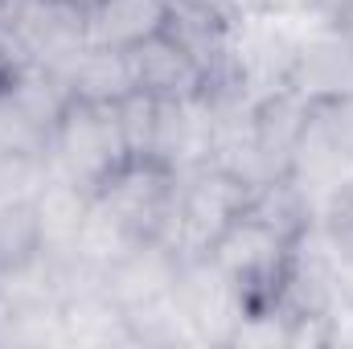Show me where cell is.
<instances>
[{
    "label": "cell",
    "instance_id": "27",
    "mask_svg": "<svg viewBox=\"0 0 353 349\" xmlns=\"http://www.w3.org/2000/svg\"><path fill=\"white\" fill-rule=\"evenodd\" d=\"M337 17H341V21H345V29H350V33H353V4H345V8H341V12H337Z\"/></svg>",
    "mask_w": 353,
    "mask_h": 349
},
{
    "label": "cell",
    "instance_id": "12",
    "mask_svg": "<svg viewBox=\"0 0 353 349\" xmlns=\"http://www.w3.org/2000/svg\"><path fill=\"white\" fill-rule=\"evenodd\" d=\"M176 267H181V251L173 243H165L161 235H152V239L132 243L103 271V288L123 312H136V308H148L173 296Z\"/></svg>",
    "mask_w": 353,
    "mask_h": 349
},
{
    "label": "cell",
    "instance_id": "11",
    "mask_svg": "<svg viewBox=\"0 0 353 349\" xmlns=\"http://www.w3.org/2000/svg\"><path fill=\"white\" fill-rule=\"evenodd\" d=\"M128 66H132V83L148 99H185V94H201L210 87L205 62L193 54V46L176 33L173 25L152 33L148 41L123 50Z\"/></svg>",
    "mask_w": 353,
    "mask_h": 349
},
{
    "label": "cell",
    "instance_id": "16",
    "mask_svg": "<svg viewBox=\"0 0 353 349\" xmlns=\"http://www.w3.org/2000/svg\"><path fill=\"white\" fill-rule=\"evenodd\" d=\"M176 0H94L87 8V41L107 50H132L169 29Z\"/></svg>",
    "mask_w": 353,
    "mask_h": 349
},
{
    "label": "cell",
    "instance_id": "18",
    "mask_svg": "<svg viewBox=\"0 0 353 349\" xmlns=\"http://www.w3.org/2000/svg\"><path fill=\"white\" fill-rule=\"evenodd\" d=\"M128 325H132L136 349H197V337H193L189 321L181 317V308L173 304V296L128 312Z\"/></svg>",
    "mask_w": 353,
    "mask_h": 349
},
{
    "label": "cell",
    "instance_id": "8",
    "mask_svg": "<svg viewBox=\"0 0 353 349\" xmlns=\"http://www.w3.org/2000/svg\"><path fill=\"white\" fill-rule=\"evenodd\" d=\"M288 87L308 103H329L353 94V33L337 12H312L304 21Z\"/></svg>",
    "mask_w": 353,
    "mask_h": 349
},
{
    "label": "cell",
    "instance_id": "14",
    "mask_svg": "<svg viewBox=\"0 0 353 349\" xmlns=\"http://www.w3.org/2000/svg\"><path fill=\"white\" fill-rule=\"evenodd\" d=\"M58 79L66 83L74 103H99V107H119L128 94H136L132 83V66L123 50H107V46H79L62 66H54Z\"/></svg>",
    "mask_w": 353,
    "mask_h": 349
},
{
    "label": "cell",
    "instance_id": "2",
    "mask_svg": "<svg viewBox=\"0 0 353 349\" xmlns=\"http://www.w3.org/2000/svg\"><path fill=\"white\" fill-rule=\"evenodd\" d=\"M308 17L312 12H300V17H230L226 21L222 74L214 83H234L255 99L288 87V70H292V58H296V46H300Z\"/></svg>",
    "mask_w": 353,
    "mask_h": 349
},
{
    "label": "cell",
    "instance_id": "26",
    "mask_svg": "<svg viewBox=\"0 0 353 349\" xmlns=\"http://www.w3.org/2000/svg\"><path fill=\"white\" fill-rule=\"evenodd\" d=\"M8 325H12V308H8L4 296H0V349H4V341H8Z\"/></svg>",
    "mask_w": 353,
    "mask_h": 349
},
{
    "label": "cell",
    "instance_id": "1",
    "mask_svg": "<svg viewBox=\"0 0 353 349\" xmlns=\"http://www.w3.org/2000/svg\"><path fill=\"white\" fill-rule=\"evenodd\" d=\"M251 189L218 165H197L173 177V201L161 239L173 243L181 255H205L218 235L247 210Z\"/></svg>",
    "mask_w": 353,
    "mask_h": 349
},
{
    "label": "cell",
    "instance_id": "15",
    "mask_svg": "<svg viewBox=\"0 0 353 349\" xmlns=\"http://www.w3.org/2000/svg\"><path fill=\"white\" fill-rule=\"evenodd\" d=\"M0 296L12 317H54L66 300V259L33 251L0 267Z\"/></svg>",
    "mask_w": 353,
    "mask_h": 349
},
{
    "label": "cell",
    "instance_id": "7",
    "mask_svg": "<svg viewBox=\"0 0 353 349\" xmlns=\"http://www.w3.org/2000/svg\"><path fill=\"white\" fill-rule=\"evenodd\" d=\"M173 304L181 317L189 321L197 349H226L234 325L247 312V296L239 292V283L214 263V255H181L173 283Z\"/></svg>",
    "mask_w": 353,
    "mask_h": 349
},
{
    "label": "cell",
    "instance_id": "25",
    "mask_svg": "<svg viewBox=\"0 0 353 349\" xmlns=\"http://www.w3.org/2000/svg\"><path fill=\"white\" fill-rule=\"evenodd\" d=\"M17 70V62H12V54H8V46L0 41V83H8V74Z\"/></svg>",
    "mask_w": 353,
    "mask_h": 349
},
{
    "label": "cell",
    "instance_id": "22",
    "mask_svg": "<svg viewBox=\"0 0 353 349\" xmlns=\"http://www.w3.org/2000/svg\"><path fill=\"white\" fill-rule=\"evenodd\" d=\"M321 132L329 136V144L337 148V157L353 169V94L329 99V103H312Z\"/></svg>",
    "mask_w": 353,
    "mask_h": 349
},
{
    "label": "cell",
    "instance_id": "5",
    "mask_svg": "<svg viewBox=\"0 0 353 349\" xmlns=\"http://www.w3.org/2000/svg\"><path fill=\"white\" fill-rule=\"evenodd\" d=\"M70 90L50 66H17L0 83V152L46 157Z\"/></svg>",
    "mask_w": 353,
    "mask_h": 349
},
{
    "label": "cell",
    "instance_id": "6",
    "mask_svg": "<svg viewBox=\"0 0 353 349\" xmlns=\"http://www.w3.org/2000/svg\"><path fill=\"white\" fill-rule=\"evenodd\" d=\"M292 247H296V239H288L283 230L267 226L263 218L243 210L218 235L210 255L239 283L247 304H263V300H279V292H283V279L292 267Z\"/></svg>",
    "mask_w": 353,
    "mask_h": 349
},
{
    "label": "cell",
    "instance_id": "20",
    "mask_svg": "<svg viewBox=\"0 0 353 349\" xmlns=\"http://www.w3.org/2000/svg\"><path fill=\"white\" fill-rule=\"evenodd\" d=\"M50 177L46 157H25V152H0V210L29 206L37 189Z\"/></svg>",
    "mask_w": 353,
    "mask_h": 349
},
{
    "label": "cell",
    "instance_id": "21",
    "mask_svg": "<svg viewBox=\"0 0 353 349\" xmlns=\"http://www.w3.org/2000/svg\"><path fill=\"white\" fill-rule=\"evenodd\" d=\"M119 128H123V140H128V152L132 161H148V148H152V128H157V99L148 94H128L119 107Z\"/></svg>",
    "mask_w": 353,
    "mask_h": 349
},
{
    "label": "cell",
    "instance_id": "23",
    "mask_svg": "<svg viewBox=\"0 0 353 349\" xmlns=\"http://www.w3.org/2000/svg\"><path fill=\"white\" fill-rule=\"evenodd\" d=\"M230 17H300V12H321L316 0H226Z\"/></svg>",
    "mask_w": 353,
    "mask_h": 349
},
{
    "label": "cell",
    "instance_id": "4",
    "mask_svg": "<svg viewBox=\"0 0 353 349\" xmlns=\"http://www.w3.org/2000/svg\"><path fill=\"white\" fill-rule=\"evenodd\" d=\"M0 41L17 66H62L87 46V8L79 0H4Z\"/></svg>",
    "mask_w": 353,
    "mask_h": 349
},
{
    "label": "cell",
    "instance_id": "3",
    "mask_svg": "<svg viewBox=\"0 0 353 349\" xmlns=\"http://www.w3.org/2000/svg\"><path fill=\"white\" fill-rule=\"evenodd\" d=\"M46 161H50V173L66 177V181L90 189V193L99 185H107L111 177L132 161L115 107L74 103L70 99V107L62 111V119L54 128Z\"/></svg>",
    "mask_w": 353,
    "mask_h": 349
},
{
    "label": "cell",
    "instance_id": "9",
    "mask_svg": "<svg viewBox=\"0 0 353 349\" xmlns=\"http://www.w3.org/2000/svg\"><path fill=\"white\" fill-rule=\"evenodd\" d=\"M214 107L210 94H185V99H157V128H152V148L148 161L169 169V173H185L197 165L214 161Z\"/></svg>",
    "mask_w": 353,
    "mask_h": 349
},
{
    "label": "cell",
    "instance_id": "19",
    "mask_svg": "<svg viewBox=\"0 0 353 349\" xmlns=\"http://www.w3.org/2000/svg\"><path fill=\"white\" fill-rule=\"evenodd\" d=\"M226 349H292V308L283 300L247 304Z\"/></svg>",
    "mask_w": 353,
    "mask_h": 349
},
{
    "label": "cell",
    "instance_id": "24",
    "mask_svg": "<svg viewBox=\"0 0 353 349\" xmlns=\"http://www.w3.org/2000/svg\"><path fill=\"white\" fill-rule=\"evenodd\" d=\"M329 321V349H353V296H337L325 308Z\"/></svg>",
    "mask_w": 353,
    "mask_h": 349
},
{
    "label": "cell",
    "instance_id": "17",
    "mask_svg": "<svg viewBox=\"0 0 353 349\" xmlns=\"http://www.w3.org/2000/svg\"><path fill=\"white\" fill-rule=\"evenodd\" d=\"M308 115H312V103L304 94H296L292 87H279L255 99V115H251V128H255V140L263 148L267 165L275 169V177H288L292 165V152L308 128Z\"/></svg>",
    "mask_w": 353,
    "mask_h": 349
},
{
    "label": "cell",
    "instance_id": "10",
    "mask_svg": "<svg viewBox=\"0 0 353 349\" xmlns=\"http://www.w3.org/2000/svg\"><path fill=\"white\" fill-rule=\"evenodd\" d=\"M173 177L176 173L152 161H128L107 185L94 189V201L136 239H152L165 230L169 201H173Z\"/></svg>",
    "mask_w": 353,
    "mask_h": 349
},
{
    "label": "cell",
    "instance_id": "13",
    "mask_svg": "<svg viewBox=\"0 0 353 349\" xmlns=\"http://www.w3.org/2000/svg\"><path fill=\"white\" fill-rule=\"evenodd\" d=\"M90 197H94L90 189L66 181V177H58V173L46 177V185L29 201L33 226H37V251L54 255V259H74L83 222L90 214Z\"/></svg>",
    "mask_w": 353,
    "mask_h": 349
}]
</instances>
